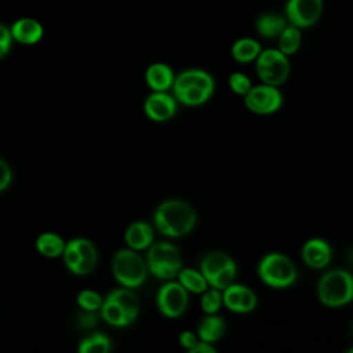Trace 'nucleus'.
Here are the masks:
<instances>
[{
  "instance_id": "12",
  "label": "nucleus",
  "mask_w": 353,
  "mask_h": 353,
  "mask_svg": "<svg viewBox=\"0 0 353 353\" xmlns=\"http://www.w3.org/2000/svg\"><path fill=\"white\" fill-rule=\"evenodd\" d=\"M323 11L324 0H287L283 14L288 23L303 30L316 25Z\"/></svg>"
},
{
  "instance_id": "14",
  "label": "nucleus",
  "mask_w": 353,
  "mask_h": 353,
  "mask_svg": "<svg viewBox=\"0 0 353 353\" xmlns=\"http://www.w3.org/2000/svg\"><path fill=\"white\" fill-rule=\"evenodd\" d=\"M222 302L233 313H250L258 305L256 294L247 285L232 283L222 290Z\"/></svg>"
},
{
  "instance_id": "1",
  "label": "nucleus",
  "mask_w": 353,
  "mask_h": 353,
  "mask_svg": "<svg viewBox=\"0 0 353 353\" xmlns=\"http://www.w3.org/2000/svg\"><path fill=\"white\" fill-rule=\"evenodd\" d=\"M156 229L171 239L189 234L197 222V212L192 204L181 199L161 201L153 214Z\"/></svg>"
},
{
  "instance_id": "13",
  "label": "nucleus",
  "mask_w": 353,
  "mask_h": 353,
  "mask_svg": "<svg viewBox=\"0 0 353 353\" xmlns=\"http://www.w3.org/2000/svg\"><path fill=\"white\" fill-rule=\"evenodd\" d=\"M178 109V101L168 91H152L145 102L143 112L152 121L164 123L171 120Z\"/></svg>"
},
{
  "instance_id": "18",
  "label": "nucleus",
  "mask_w": 353,
  "mask_h": 353,
  "mask_svg": "<svg viewBox=\"0 0 353 353\" xmlns=\"http://www.w3.org/2000/svg\"><path fill=\"white\" fill-rule=\"evenodd\" d=\"M154 239L153 228L145 221H135L132 222L124 233V240L128 248L135 251L148 250Z\"/></svg>"
},
{
  "instance_id": "23",
  "label": "nucleus",
  "mask_w": 353,
  "mask_h": 353,
  "mask_svg": "<svg viewBox=\"0 0 353 353\" xmlns=\"http://www.w3.org/2000/svg\"><path fill=\"white\" fill-rule=\"evenodd\" d=\"M65 245L66 243L63 241V239L52 232H44L36 240L37 251L46 258L61 256L65 250Z\"/></svg>"
},
{
  "instance_id": "2",
  "label": "nucleus",
  "mask_w": 353,
  "mask_h": 353,
  "mask_svg": "<svg viewBox=\"0 0 353 353\" xmlns=\"http://www.w3.org/2000/svg\"><path fill=\"white\" fill-rule=\"evenodd\" d=\"M172 95L185 106L204 105L215 91L212 74L200 68H189L175 74Z\"/></svg>"
},
{
  "instance_id": "8",
  "label": "nucleus",
  "mask_w": 353,
  "mask_h": 353,
  "mask_svg": "<svg viewBox=\"0 0 353 353\" xmlns=\"http://www.w3.org/2000/svg\"><path fill=\"white\" fill-rule=\"evenodd\" d=\"M255 72L262 83L280 87L291 73V63L285 54L276 48H262L256 57Z\"/></svg>"
},
{
  "instance_id": "30",
  "label": "nucleus",
  "mask_w": 353,
  "mask_h": 353,
  "mask_svg": "<svg viewBox=\"0 0 353 353\" xmlns=\"http://www.w3.org/2000/svg\"><path fill=\"white\" fill-rule=\"evenodd\" d=\"M229 87L232 90V92H234L236 95H241L244 97L250 88L252 87V83L250 80V77L243 73V72H233L230 76H229Z\"/></svg>"
},
{
  "instance_id": "15",
  "label": "nucleus",
  "mask_w": 353,
  "mask_h": 353,
  "mask_svg": "<svg viewBox=\"0 0 353 353\" xmlns=\"http://www.w3.org/2000/svg\"><path fill=\"white\" fill-rule=\"evenodd\" d=\"M301 256L305 265L310 269H324L332 258V248L330 243L320 237L309 239L303 243Z\"/></svg>"
},
{
  "instance_id": "4",
  "label": "nucleus",
  "mask_w": 353,
  "mask_h": 353,
  "mask_svg": "<svg viewBox=\"0 0 353 353\" xmlns=\"http://www.w3.org/2000/svg\"><path fill=\"white\" fill-rule=\"evenodd\" d=\"M256 274L268 287L288 288L295 283L298 272L288 255L283 252H268L259 259Z\"/></svg>"
},
{
  "instance_id": "34",
  "label": "nucleus",
  "mask_w": 353,
  "mask_h": 353,
  "mask_svg": "<svg viewBox=\"0 0 353 353\" xmlns=\"http://www.w3.org/2000/svg\"><path fill=\"white\" fill-rule=\"evenodd\" d=\"M10 48H11V47H8V46L0 43V59H3V58L7 55V52L10 51Z\"/></svg>"
},
{
  "instance_id": "21",
  "label": "nucleus",
  "mask_w": 353,
  "mask_h": 353,
  "mask_svg": "<svg viewBox=\"0 0 353 353\" xmlns=\"http://www.w3.org/2000/svg\"><path fill=\"white\" fill-rule=\"evenodd\" d=\"M262 51L261 43L254 37H240L230 47L232 58L239 63H250L256 59Z\"/></svg>"
},
{
  "instance_id": "19",
  "label": "nucleus",
  "mask_w": 353,
  "mask_h": 353,
  "mask_svg": "<svg viewBox=\"0 0 353 353\" xmlns=\"http://www.w3.org/2000/svg\"><path fill=\"white\" fill-rule=\"evenodd\" d=\"M287 25H288V21L284 17V14L268 11L258 15L255 21V30L261 37L277 39Z\"/></svg>"
},
{
  "instance_id": "17",
  "label": "nucleus",
  "mask_w": 353,
  "mask_h": 353,
  "mask_svg": "<svg viewBox=\"0 0 353 353\" xmlns=\"http://www.w3.org/2000/svg\"><path fill=\"white\" fill-rule=\"evenodd\" d=\"M175 80L174 69L164 62H154L145 72V81L152 91H170Z\"/></svg>"
},
{
  "instance_id": "36",
  "label": "nucleus",
  "mask_w": 353,
  "mask_h": 353,
  "mask_svg": "<svg viewBox=\"0 0 353 353\" xmlns=\"http://www.w3.org/2000/svg\"><path fill=\"white\" fill-rule=\"evenodd\" d=\"M352 331H353V325H352Z\"/></svg>"
},
{
  "instance_id": "11",
  "label": "nucleus",
  "mask_w": 353,
  "mask_h": 353,
  "mask_svg": "<svg viewBox=\"0 0 353 353\" xmlns=\"http://www.w3.org/2000/svg\"><path fill=\"white\" fill-rule=\"evenodd\" d=\"M245 108L256 114H272L283 106V94L276 85L258 84L252 85L243 97Z\"/></svg>"
},
{
  "instance_id": "16",
  "label": "nucleus",
  "mask_w": 353,
  "mask_h": 353,
  "mask_svg": "<svg viewBox=\"0 0 353 353\" xmlns=\"http://www.w3.org/2000/svg\"><path fill=\"white\" fill-rule=\"evenodd\" d=\"M11 36L12 40L21 43V44H36L43 39L44 29L41 23L33 18H19L17 19L11 28Z\"/></svg>"
},
{
  "instance_id": "25",
  "label": "nucleus",
  "mask_w": 353,
  "mask_h": 353,
  "mask_svg": "<svg viewBox=\"0 0 353 353\" xmlns=\"http://www.w3.org/2000/svg\"><path fill=\"white\" fill-rule=\"evenodd\" d=\"M108 296L116 301L125 310V313L128 314L132 323L137 320L139 314V301L137 295L132 292V288H127V287L116 288L110 294H108Z\"/></svg>"
},
{
  "instance_id": "32",
  "label": "nucleus",
  "mask_w": 353,
  "mask_h": 353,
  "mask_svg": "<svg viewBox=\"0 0 353 353\" xmlns=\"http://www.w3.org/2000/svg\"><path fill=\"white\" fill-rule=\"evenodd\" d=\"M197 341H199L197 334H194V332L190 331V330H185V331H182V332L179 334V343H181V346L185 347L186 350H190V349L194 346V343H196Z\"/></svg>"
},
{
  "instance_id": "27",
  "label": "nucleus",
  "mask_w": 353,
  "mask_h": 353,
  "mask_svg": "<svg viewBox=\"0 0 353 353\" xmlns=\"http://www.w3.org/2000/svg\"><path fill=\"white\" fill-rule=\"evenodd\" d=\"M112 347L110 339L103 334H92L84 338L80 343L77 350L80 353H108Z\"/></svg>"
},
{
  "instance_id": "35",
  "label": "nucleus",
  "mask_w": 353,
  "mask_h": 353,
  "mask_svg": "<svg viewBox=\"0 0 353 353\" xmlns=\"http://www.w3.org/2000/svg\"><path fill=\"white\" fill-rule=\"evenodd\" d=\"M349 352H350V353H353V347H352V349H349Z\"/></svg>"
},
{
  "instance_id": "29",
  "label": "nucleus",
  "mask_w": 353,
  "mask_h": 353,
  "mask_svg": "<svg viewBox=\"0 0 353 353\" xmlns=\"http://www.w3.org/2000/svg\"><path fill=\"white\" fill-rule=\"evenodd\" d=\"M76 301H77V305L81 309H84L85 312L99 310V307H101V305L103 302L102 296L98 292L92 291V290H83V291H80L77 294Z\"/></svg>"
},
{
  "instance_id": "28",
  "label": "nucleus",
  "mask_w": 353,
  "mask_h": 353,
  "mask_svg": "<svg viewBox=\"0 0 353 353\" xmlns=\"http://www.w3.org/2000/svg\"><path fill=\"white\" fill-rule=\"evenodd\" d=\"M200 307L205 314L218 313L223 306L222 302V291L214 287H208L205 291L200 294Z\"/></svg>"
},
{
  "instance_id": "3",
  "label": "nucleus",
  "mask_w": 353,
  "mask_h": 353,
  "mask_svg": "<svg viewBox=\"0 0 353 353\" xmlns=\"http://www.w3.org/2000/svg\"><path fill=\"white\" fill-rule=\"evenodd\" d=\"M317 298L328 307H341L353 301V276L345 269L325 272L317 283Z\"/></svg>"
},
{
  "instance_id": "20",
  "label": "nucleus",
  "mask_w": 353,
  "mask_h": 353,
  "mask_svg": "<svg viewBox=\"0 0 353 353\" xmlns=\"http://www.w3.org/2000/svg\"><path fill=\"white\" fill-rule=\"evenodd\" d=\"M226 332L225 320L216 313L207 314L203 317L197 325V336L200 341H205L214 343L219 341Z\"/></svg>"
},
{
  "instance_id": "7",
  "label": "nucleus",
  "mask_w": 353,
  "mask_h": 353,
  "mask_svg": "<svg viewBox=\"0 0 353 353\" xmlns=\"http://www.w3.org/2000/svg\"><path fill=\"white\" fill-rule=\"evenodd\" d=\"M200 272L205 277L208 287L223 290L232 283L237 274L234 259L222 251H211L200 261Z\"/></svg>"
},
{
  "instance_id": "22",
  "label": "nucleus",
  "mask_w": 353,
  "mask_h": 353,
  "mask_svg": "<svg viewBox=\"0 0 353 353\" xmlns=\"http://www.w3.org/2000/svg\"><path fill=\"white\" fill-rule=\"evenodd\" d=\"M99 312H101V317L113 327H127L132 323L128 314L125 313V310L109 296L103 299L99 307Z\"/></svg>"
},
{
  "instance_id": "26",
  "label": "nucleus",
  "mask_w": 353,
  "mask_h": 353,
  "mask_svg": "<svg viewBox=\"0 0 353 353\" xmlns=\"http://www.w3.org/2000/svg\"><path fill=\"white\" fill-rule=\"evenodd\" d=\"M176 280L189 291L193 294H201L208 288V283L200 269H192V268H183L176 274Z\"/></svg>"
},
{
  "instance_id": "9",
  "label": "nucleus",
  "mask_w": 353,
  "mask_h": 353,
  "mask_svg": "<svg viewBox=\"0 0 353 353\" xmlns=\"http://www.w3.org/2000/svg\"><path fill=\"white\" fill-rule=\"evenodd\" d=\"M66 268L76 276L91 273L97 265L98 254L95 245L83 237L69 240L62 252Z\"/></svg>"
},
{
  "instance_id": "33",
  "label": "nucleus",
  "mask_w": 353,
  "mask_h": 353,
  "mask_svg": "<svg viewBox=\"0 0 353 353\" xmlns=\"http://www.w3.org/2000/svg\"><path fill=\"white\" fill-rule=\"evenodd\" d=\"M215 352H216V349H215V346H212V343L205 342V341H200V339L189 350V353H215Z\"/></svg>"
},
{
  "instance_id": "31",
  "label": "nucleus",
  "mask_w": 353,
  "mask_h": 353,
  "mask_svg": "<svg viewBox=\"0 0 353 353\" xmlns=\"http://www.w3.org/2000/svg\"><path fill=\"white\" fill-rule=\"evenodd\" d=\"M11 181H12V171L10 165L3 159H0V192L6 190L10 186Z\"/></svg>"
},
{
  "instance_id": "24",
  "label": "nucleus",
  "mask_w": 353,
  "mask_h": 353,
  "mask_svg": "<svg viewBox=\"0 0 353 353\" xmlns=\"http://www.w3.org/2000/svg\"><path fill=\"white\" fill-rule=\"evenodd\" d=\"M302 44V29L288 23L283 32L277 37V48L285 54L287 57H291L298 52Z\"/></svg>"
},
{
  "instance_id": "6",
  "label": "nucleus",
  "mask_w": 353,
  "mask_h": 353,
  "mask_svg": "<svg viewBox=\"0 0 353 353\" xmlns=\"http://www.w3.org/2000/svg\"><path fill=\"white\" fill-rule=\"evenodd\" d=\"M112 272L123 287L138 288L145 283L149 270L146 261L135 250L123 248L113 255Z\"/></svg>"
},
{
  "instance_id": "5",
  "label": "nucleus",
  "mask_w": 353,
  "mask_h": 353,
  "mask_svg": "<svg viewBox=\"0 0 353 353\" xmlns=\"http://www.w3.org/2000/svg\"><path fill=\"white\" fill-rule=\"evenodd\" d=\"M145 261L149 273L160 280H171L176 277L182 269L181 252L178 247L170 241L152 243Z\"/></svg>"
},
{
  "instance_id": "10",
  "label": "nucleus",
  "mask_w": 353,
  "mask_h": 353,
  "mask_svg": "<svg viewBox=\"0 0 353 353\" xmlns=\"http://www.w3.org/2000/svg\"><path fill=\"white\" fill-rule=\"evenodd\" d=\"M156 305L163 316L176 319L188 309L189 291L178 280H165L156 294Z\"/></svg>"
}]
</instances>
